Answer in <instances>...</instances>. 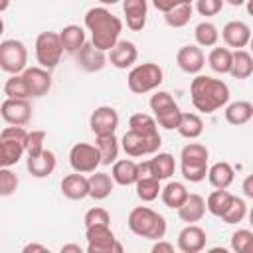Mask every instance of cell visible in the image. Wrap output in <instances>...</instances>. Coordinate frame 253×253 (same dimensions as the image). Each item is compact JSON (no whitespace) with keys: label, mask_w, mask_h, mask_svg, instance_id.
<instances>
[{"label":"cell","mask_w":253,"mask_h":253,"mask_svg":"<svg viewBox=\"0 0 253 253\" xmlns=\"http://www.w3.org/2000/svg\"><path fill=\"white\" fill-rule=\"evenodd\" d=\"M111 178L115 184L121 186H132L138 180V170H136V162L130 158H123V160H115L113 162V170H111Z\"/></svg>","instance_id":"cell-23"},{"label":"cell","mask_w":253,"mask_h":253,"mask_svg":"<svg viewBox=\"0 0 253 253\" xmlns=\"http://www.w3.org/2000/svg\"><path fill=\"white\" fill-rule=\"evenodd\" d=\"M253 73V57L245 49H235L231 51V67L229 75L235 79H247Z\"/></svg>","instance_id":"cell-28"},{"label":"cell","mask_w":253,"mask_h":253,"mask_svg":"<svg viewBox=\"0 0 253 253\" xmlns=\"http://www.w3.org/2000/svg\"><path fill=\"white\" fill-rule=\"evenodd\" d=\"M251 117H253V105L249 101H235L225 107V121L229 125L241 126V125L249 123Z\"/></svg>","instance_id":"cell-31"},{"label":"cell","mask_w":253,"mask_h":253,"mask_svg":"<svg viewBox=\"0 0 253 253\" xmlns=\"http://www.w3.org/2000/svg\"><path fill=\"white\" fill-rule=\"evenodd\" d=\"M77 63L81 69L89 71V73H95V71H101L107 63V55L105 51H101L99 47H95L93 43H83L81 49L77 51Z\"/></svg>","instance_id":"cell-20"},{"label":"cell","mask_w":253,"mask_h":253,"mask_svg":"<svg viewBox=\"0 0 253 253\" xmlns=\"http://www.w3.org/2000/svg\"><path fill=\"white\" fill-rule=\"evenodd\" d=\"M172 251H174V245L162 239H156V243L152 245V253H172Z\"/></svg>","instance_id":"cell-51"},{"label":"cell","mask_w":253,"mask_h":253,"mask_svg":"<svg viewBox=\"0 0 253 253\" xmlns=\"http://www.w3.org/2000/svg\"><path fill=\"white\" fill-rule=\"evenodd\" d=\"M85 28L91 32V43L101 51H109L123 32V22L105 6H97L87 10L85 14Z\"/></svg>","instance_id":"cell-1"},{"label":"cell","mask_w":253,"mask_h":253,"mask_svg":"<svg viewBox=\"0 0 253 253\" xmlns=\"http://www.w3.org/2000/svg\"><path fill=\"white\" fill-rule=\"evenodd\" d=\"M89 126L93 130V134H113L119 126V113L117 109L109 107V105H103V107H97L91 117H89Z\"/></svg>","instance_id":"cell-12"},{"label":"cell","mask_w":253,"mask_h":253,"mask_svg":"<svg viewBox=\"0 0 253 253\" xmlns=\"http://www.w3.org/2000/svg\"><path fill=\"white\" fill-rule=\"evenodd\" d=\"M148 164H150V174L160 182L168 180L176 170L174 156L168 152H154V156L148 160Z\"/></svg>","instance_id":"cell-25"},{"label":"cell","mask_w":253,"mask_h":253,"mask_svg":"<svg viewBox=\"0 0 253 253\" xmlns=\"http://www.w3.org/2000/svg\"><path fill=\"white\" fill-rule=\"evenodd\" d=\"M231 249L235 253H251L253 251V231L237 229L231 235Z\"/></svg>","instance_id":"cell-43"},{"label":"cell","mask_w":253,"mask_h":253,"mask_svg":"<svg viewBox=\"0 0 253 253\" xmlns=\"http://www.w3.org/2000/svg\"><path fill=\"white\" fill-rule=\"evenodd\" d=\"M95 146L99 148V154H101V164L109 166L117 160L119 156V138L113 134H97L95 136Z\"/></svg>","instance_id":"cell-29"},{"label":"cell","mask_w":253,"mask_h":253,"mask_svg":"<svg viewBox=\"0 0 253 253\" xmlns=\"http://www.w3.org/2000/svg\"><path fill=\"white\" fill-rule=\"evenodd\" d=\"M194 38L202 47H213L219 40V32L211 22H200L194 30Z\"/></svg>","instance_id":"cell-39"},{"label":"cell","mask_w":253,"mask_h":253,"mask_svg":"<svg viewBox=\"0 0 253 253\" xmlns=\"http://www.w3.org/2000/svg\"><path fill=\"white\" fill-rule=\"evenodd\" d=\"M223 2H227L229 6H241L245 0H223Z\"/></svg>","instance_id":"cell-55"},{"label":"cell","mask_w":253,"mask_h":253,"mask_svg":"<svg viewBox=\"0 0 253 253\" xmlns=\"http://www.w3.org/2000/svg\"><path fill=\"white\" fill-rule=\"evenodd\" d=\"M243 194L247 198H253V176H247L243 180Z\"/></svg>","instance_id":"cell-52"},{"label":"cell","mask_w":253,"mask_h":253,"mask_svg":"<svg viewBox=\"0 0 253 253\" xmlns=\"http://www.w3.org/2000/svg\"><path fill=\"white\" fill-rule=\"evenodd\" d=\"M8 6H10V0H0V12L8 10Z\"/></svg>","instance_id":"cell-56"},{"label":"cell","mask_w":253,"mask_h":253,"mask_svg":"<svg viewBox=\"0 0 253 253\" xmlns=\"http://www.w3.org/2000/svg\"><path fill=\"white\" fill-rule=\"evenodd\" d=\"M2 32H4V20L0 18V36H2Z\"/></svg>","instance_id":"cell-58"},{"label":"cell","mask_w":253,"mask_h":253,"mask_svg":"<svg viewBox=\"0 0 253 253\" xmlns=\"http://www.w3.org/2000/svg\"><path fill=\"white\" fill-rule=\"evenodd\" d=\"M69 164L75 172H81V174L95 172L97 166L101 164L99 148L95 144H87V142L73 144L69 150Z\"/></svg>","instance_id":"cell-10"},{"label":"cell","mask_w":253,"mask_h":253,"mask_svg":"<svg viewBox=\"0 0 253 253\" xmlns=\"http://www.w3.org/2000/svg\"><path fill=\"white\" fill-rule=\"evenodd\" d=\"M24 144L10 138H0V168H10L20 162L24 154Z\"/></svg>","instance_id":"cell-32"},{"label":"cell","mask_w":253,"mask_h":253,"mask_svg":"<svg viewBox=\"0 0 253 253\" xmlns=\"http://www.w3.org/2000/svg\"><path fill=\"white\" fill-rule=\"evenodd\" d=\"M188 194L190 192L186 190V186L182 182H168L164 188H160V198H162L164 206L170 210H178L184 204V200L188 198Z\"/></svg>","instance_id":"cell-30"},{"label":"cell","mask_w":253,"mask_h":253,"mask_svg":"<svg viewBox=\"0 0 253 253\" xmlns=\"http://www.w3.org/2000/svg\"><path fill=\"white\" fill-rule=\"evenodd\" d=\"M178 215L186 223H198L206 215V200L200 194H188L184 204L178 208Z\"/></svg>","instance_id":"cell-22"},{"label":"cell","mask_w":253,"mask_h":253,"mask_svg":"<svg viewBox=\"0 0 253 253\" xmlns=\"http://www.w3.org/2000/svg\"><path fill=\"white\" fill-rule=\"evenodd\" d=\"M176 130H178L184 138L194 140V138H198V136L204 132V121H202V117L196 115V113H182Z\"/></svg>","instance_id":"cell-33"},{"label":"cell","mask_w":253,"mask_h":253,"mask_svg":"<svg viewBox=\"0 0 253 253\" xmlns=\"http://www.w3.org/2000/svg\"><path fill=\"white\" fill-rule=\"evenodd\" d=\"M221 38H223L227 47L243 49L249 43V40H251V28L245 22H241V20H231V22H227L223 26Z\"/></svg>","instance_id":"cell-16"},{"label":"cell","mask_w":253,"mask_h":253,"mask_svg":"<svg viewBox=\"0 0 253 253\" xmlns=\"http://www.w3.org/2000/svg\"><path fill=\"white\" fill-rule=\"evenodd\" d=\"M4 93H6V97H10V99H28V97H30L22 73L10 75V77L6 79V83H4Z\"/></svg>","instance_id":"cell-41"},{"label":"cell","mask_w":253,"mask_h":253,"mask_svg":"<svg viewBox=\"0 0 253 253\" xmlns=\"http://www.w3.org/2000/svg\"><path fill=\"white\" fill-rule=\"evenodd\" d=\"M208 65L219 73V75H225L229 73V67H231V49L229 47H213L208 55Z\"/></svg>","instance_id":"cell-35"},{"label":"cell","mask_w":253,"mask_h":253,"mask_svg":"<svg viewBox=\"0 0 253 253\" xmlns=\"http://www.w3.org/2000/svg\"><path fill=\"white\" fill-rule=\"evenodd\" d=\"M63 47L59 42V34L55 32H42L36 38V59L40 67L43 69H53L59 59H61Z\"/></svg>","instance_id":"cell-7"},{"label":"cell","mask_w":253,"mask_h":253,"mask_svg":"<svg viewBox=\"0 0 253 253\" xmlns=\"http://www.w3.org/2000/svg\"><path fill=\"white\" fill-rule=\"evenodd\" d=\"M101 4H105V6H113V4H117V2H121V0H99Z\"/></svg>","instance_id":"cell-57"},{"label":"cell","mask_w":253,"mask_h":253,"mask_svg":"<svg viewBox=\"0 0 253 253\" xmlns=\"http://www.w3.org/2000/svg\"><path fill=\"white\" fill-rule=\"evenodd\" d=\"M208 180L213 188H219V190H225L231 186L233 178H235V172H233V166L229 162H215L211 166H208Z\"/></svg>","instance_id":"cell-24"},{"label":"cell","mask_w":253,"mask_h":253,"mask_svg":"<svg viewBox=\"0 0 253 253\" xmlns=\"http://www.w3.org/2000/svg\"><path fill=\"white\" fill-rule=\"evenodd\" d=\"M123 12L126 26L132 32H140L146 26L148 16V2L146 0H123Z\"/></svg>","instance_id":"cell-19"},{"label":"cell","mask_w":253,"mask_h":253,"mask_svg":"<svg viewBox=\"0 0 253 253\" xmlns=\"http://www.w3.org/2000/svg\"><path fill=\"white\" fill-rule=\"evenodd\" d=\"M59 42L63 51L67 53H77L81 49V45L85 43V32L81 26L77 24H69L59 32Z\"/></svg>","instance_id":"cell-26"},{"label":"cell","mask_w":253,"mask_h":253,"mask_svg":"<svg viewBox=\"0 0 253 253\" xmlns=\"http://www.w3.org/2000/svg\"><path fill=\"white\" fill-rule=\"evenodd\" d=\"M192 14H194L192 4H178L172 10L164 12V22L170 28H184L192 20Z\"/></svg>","instance_id":"cell-36"},{"label":"cell","mask_w":253,"mask_h":253,"mask_svg":"<svg viewBox=\"0 0 253 253\" xmlns=\"http://www.w3.org/2000/svg\"><path fill=\"white\" fill-rule=\"evenodd\" d=\"M162 67L158 63H140V65H134L130 71H128V77H126V85L132 93L136 95H144L148 91H154L160 83H162Z\"/></svg>","instance_id":"cell-5"},{"label":"cell","mask_w":253,"mask_h":253,"mask_svg":"<svg viewBox=\"0 0 253 253\" xmlns=\"http://www.w3.org/2000/svg\"><path fill=\"white\" fill-rule=\"evenodd\" d=\"M231 196H233V194H229V192H227V188H225V190L215 188V190L208 196V200H206V210H208L211 215L219 217V215L223 213V210L227 208V204H229Z\"/></svg>","instance_id":"cell-40"},{"label":"cell","mask_w":253,"mask_h":253,"mask_svg":"<svg viewBox=\"0 0 253 253\" xmlns=\"http://www.w3.org/2000/svg\"><path fill=\"white\" fill-rule=\"evenodd\" d=\"M22 77L26 81V87H28V93L30 97H43L47 95V91L51 89V75H49V69H43V67H26L22 71Z\"/></svg>","instance_id":"cell-13"},{"label":"cell","mask_w":253,"mask_h":253,"mask_svg":"<svg viewBox=\"0 0 253 253\" xmlns=\"http://www.w3.org/2000/svg\"><path fill=\"white\" fill-rule=\"evenodd\" d=\"M136 186V196L142 202H154L160 196V180H156L154 176H146V178H138L134 182Z\"/></svg>","instance_id":"cell-37"},{"label":"cell","mask_w":253,"mask_h":253,"mask_svg":"<svg viewBox=\"0 0 253 253\" xmlns=\"http://www.w3.org/2000/svg\"><path fill=\"white\" fill-rule=\"evenodd\" d=\"M176 63L184 73H200L206 65V55L200 45H182L176 53Z\"/></svg>","instance_id":"cell-14"},{"label":"cell","mask_w":253,"mask_h":253,"mask_svg":"<svg viewBox=\"0 0 253 253\" xmlns=\"http://www.w3.org/2000/svg\"><path fill=\"white\" fill-rule=\"evenodd\" d=\"M128 229L138 235V237H146V239H162L166 233V219L162 213L154 211L148 206H138L132 208L128 213Z\"/></svg>","instance_id":"cell-3"},{"label":"cell","mask_w":253,"mask_h":253,"mask_svg":"<svg viewBox=\"0 0 253 253\" xmlns=\"http://www.w3.org/2000/svg\"><path fill=\"white\" fill-rule=\"evenodd\" d=\"M89 196L93 200H105L111 196L113 188H115V182L113 178L107 174V172H93L89 178Z\"/></svg>","instance_id":"cell-27"},{"label":"cell","mask_w":253,"mask_h":253,"mask_svg":"<svg viewBox=\"0 0 253 253\" xmlns=\"http://www.w3.org/2000/svg\"><path fill=\"white\" fill-rule=\"evenodd\" d=\"M61 253H83V249L77 243H67V245H61Z\"/></svg>","instance_id":"cell-54"},{"label":"cell","mask_w":253,"mask_h":253,"mask_svg":"<svg viewBox=\"0 0 253 253\" xmlns=\"http://www.w3.org/2000/svg\"><path fill=\"white\" fill-rule=\"evenodd\" d=\"M0 117L8 125L26 126L32 119V107H30L28 99H10V97H6V101L0 105Z\"/></svg>","instance_id":"cell-11"},{"label":"cell","mask_w":253,"mask_h":253,"mask_svg":"<svg viewBox=\"0 0 253 253\" xmlns=\"http://www.w3.org/2000/svg\"><path fill=\"white\" fill-rule=\"evenodd\" d=\"M26 134L28 130L24 126H16V125H10L6 126L2 132H0V138H10V140H18V142H26Z\"/></svg>","instance_id":"cell-49"},{"label":"cell","mask_w":253,"mask_h":253,"mask_svg":"<svg viewBox=\"0 0 253 253\" xmlns=\"http://www.w3.org/2000/svg\"><path fill=\"white\" fill-rule=\"evenodd\" d=\"M28 49L20 40H4L0 42V69L16 75L26 69Z\"/></svg>","instance_id":"cell-8"},{"label":"cell","mask_w":253,"mask_h":253,"mask_svg":"<svg viewBox=\"0 0 253 253\" xmlns=\"http://www.w3.org/2000/svg\"><path fill=\"white\" fill-rule=\"evenodd\" d=\"M83 221H85V227L87 225H95V223H109L111 225V215L105 208H91L85 211L83 215Z\"/></svg>","instance_id":"cell-47"},{"label":"cell","mask_w":253,"mask_h":253,"mask_svg":"<svg viewBox=\"0 0 253 253\" xmlns=\"http://www.w3.org/2000/svg\"><path fill=\"white\" fill-rule=\"evenodd\" d=\"M245 215H247V204H245V200L243 198H237V196H231L227 208L223 210V213L219 217L223 219V223H229L231 225V223L243 221Z\"/></svg>","instance_id":"cell-38"},{"label":"cell","mask_w":253,"mask_h":253,"mask_svg":"<svg viewBox=\"0 0 253 253\" xmlns=\"http://www.w3.org/2000/svg\"><path fill=\"white\" fill-rule=\"evenodd\" d=\"M152 4H154V8H156V10H160V12L164 14V12L172 10L174 6H178L180 2H178V0H152Z\"/></svg>","instance_id":"cell-50"},{"label":"cell","mask_w":253,"mask_h":253,"mask_svg":"<svg viewBox=\"0 0 253 253\" xmlns=\"http://www.w3.org/2000/svg\"><path fill=\"white\" fill-rule=\"evenodd\" d=\"M208 235L206 231L196 225V223H188L180 233H178V249L184 253H198L206 247Z\"/></svg>","instance_id":"cell-15"},{"label":"cell","mask_w":253,"mask_h":253,"mask_svg":"<svg viewBox=\"0 0 253 253\" xmlns=\"http://www.w3.org/2000/svg\"><path fill=\"white\" fill-rule=\"evenodd\" d=\"M18 176L10 168H0V196H12L18 190Z\"/></svg>","instance_id":"cell-44"},{"label":"cell","mask_w":253,"mask_h":253,"mask_svg":"<svg viewBox=\"0 0 253 253\" xmlns=\"http://www.w3.org/2000/svg\"><path fill=\"white\" fill-rule=\"evenodd\" d=\"M138 59V49L132 42L128 40H119L111 49H109V61L117 69H126L132 67L134 61Z\"/></svg>","instance_id":"cell-17"},{"label":"cell","mask_w":253,"mask_h":253,"mask_svg":"<svg viewBox=\"0 0 253 253\" xmlns=\"http://www.w3.org/2000/svg\"><path fill=\"white\" fill-rule=\"evenodd\" d=\"M180 117H182V111H180L178 105H174V107H168V109L156 113V115H154V121H156V125H160L162 128L174 130V128L178 126V123H180Z\"/></svg>","instance_id":"cell-42"},{"label":"cell","mask_w":253,"mask_h":253,"mask_svg":"<svg viewBox=\"0 0 253 253\" xmlns=\"http://www.w3.org/2000/svg\"><path fill=\"white\" fill-rule=\"evenodd\" d=\"M89 253H123V245L117 241L109 223H95L85 227Z\"/></svg>","instance_id":"cell-6"},{"label":"cell","mask_w":253,"mask_h":253,"mask_svg":"<svg viewBox=\"0 0 253 253\" xmlns=\"http://www.w3.org/2000/svg\"><path fill=\"white\" fill-rule=\"evenodd\" d=\"M128 130L142 134V136H154L158 134V125L154 121V117H150L148 113H134L128 119Z\"/></svg>","instance_id":"cell-34"},{"label":"cell","mask_w":253,"mask_h":253,"mask_svg":"<svg viewBox=\"0 0 253 253\" xmlns=\"http://www.w3.org/2000/svg\"><path fill=\"white\" fill-rule=\"evenodd\" d=\"M43 142H45V132L43 130H32L26 134V142H24V150L28 154H38L43 150Z\"/></svg>","instance_id":"cell-45"},{"label":"cell","mask_w":253,"mask_h":253,"mask_svg":"<svg viewBox=\"0 0 253 253\" xmlns=\"http://www.w3.org/2000/svg\"><path fill=\"white\" fill-rule=\"evenodd\" d=\"M22 251H24V253H32V251H42V253H45L47 247H45V245H40V243H28V245H24Z\"/></svg>","instance_id":"cell-53"},{"label":"cell","mask_w":253,"mask_h":253,"mask_svg":"<svg viewBox=\"0 0 253 253\" xmlns=\"http://www.w3.org/2000/svg\"><path fill=\"white\" fill-rule=\"evenodd\" d=\"M190 95H192V105L196 111L211 115L217 109L225 107L229 101V87L215 77L210 75H196L190 85Z\"/></svg>","instance_id":"cell-2"},{"label":"cell","mask_w":253,"mask_h":253,"mask_svg":"<svg viewBox=\"0 0 253 253\" xmlns=\"http://www.w3.org/2000/svg\"><path fill=\"white\" fill-rule=\"evenodd\" d=\"M57 166V158L51 150L43 148L42 152L38 154H28V162H26V168L28 172L34 176V178H47Z\"/></svg>","instance_id":"cell-18"},{"label":"cell","mask_w":253,"mask_h":253,"mask_svg":"<svg viewBox=\"0 0 253 253\" xmlns=\"http://www.w3.org/2000/svg\"><path fill=\"white\" fill-rule=\"evenodd\" d=\"M61 194L67 200H83L89 196V182L81 172L67 174L61 180Z\"/></svg>","instance_id":"cell-21"},{"label":"cell","mask_w":253,"mask_h":253,"mask_svg":"<svg viewBox=\"0 0 253 253\" xmlns=\"http://www.w3.org/2000/svg\"><path fill=\"white\" fill-rule=\"evenodd\" d=\"M208 148L200 142H188L180 152L182 176L190 182H202L208 174Z\"/></svg>","instance_id":"cell-4"},{"label":"cell","mask_w":253,"mask_h":253,"mask_svg":"<svg viewBox=\"0 0 253 253\" xmlns=\"http://www.w3.org/2000/svg\"><path fill=\"white\" fill-rule=\"evenodd\" d=\"M174 105H178V103H176V101L172 99V95L166 93V91H156V93L150 97V109H152L154 115L160 113V111H164V109H168V107H174Z\"/></svg>","instance_id":"cell-46"},{"label":"cell","mask_w":253,"mask_h":253,"mask_svg":"<svg viewBox=\"0 0 253 253\" xmlns=\"http://www.w3.org/2000/svg\"><path fill=\"white\" fill-rule=\"evenodd\" d=\"M178 2H180V4H192L194 0H178Z\"/></svg>","instance_id":"cell-59"},{"label":"cell","mask_w":253,"mask_h":253,"mask_svg":"<svg viewBox=\"0 0 253 253\" xmlns=\"http://www.w3.org/2000/svg\"><path fill=\"white\" fill-rule=\"evenodd\" d=\"M223 0H196V10L202 16H215L223 8Z\"/></svg>","instance_id":"cell-48"},{"label":"cell","mask_w":253,"mask_h":253,"mask_svg":"<svg viewBox=\"0 0 253 253\" xmlns=\"http://www.w3.org/2000/svg\"><path fill=\"white\" fill-rule=\"evenodd\" d=\"M160 144H162L160 134L142 136V134H136V132L128 130L121 138V146L126 152V156H130V158H140V156H146V154H154V152H158Z\"/></svg>","instance_id":"cell-9"}]
</instances>
